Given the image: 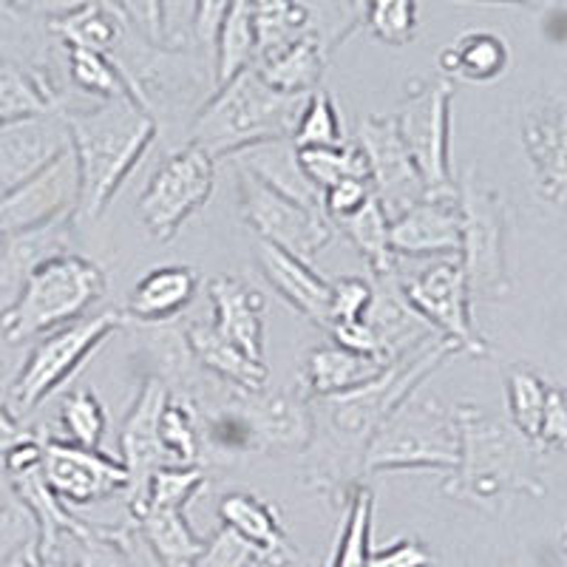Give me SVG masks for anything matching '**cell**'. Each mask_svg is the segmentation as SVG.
I'll list each match as a JSON object with an SVG mask.
<instances>
[{"mask_svg":"<svg viewBox=\"0 0 567 567\" xmlns=\"http://www.w3.org/2000/svg\"><path fill=\"white\" fill-rule=\"evenodd\" d=\"M290 140L296 148H329V145L347 142L341 111L327 89H316L312 94H307Z\"/></svg>","mask_w":567,"mask_h":567,"instance_id":"obj_45","label":"cell"},{"mask_svg":"<svg viewBox=\"0 0 567 567\" xmlns=\"http://www.w3.org/2000/svg\"><path fill=\"white\" fill-rule=\"evenodd\" d=\"M511 65V45L503 34L474 29L460 34L440 52V71L445 80H463V83H494L505 78Z\"/></svg>","mask_w":567,"mask_h":567,"instance_id":"obj_31","label":"cell"},{"mask_svg":"<svg viewBox=\"0 0 567 567\" xmlns=\"http://www.w3.org/2000/svg\"><path fill=\"white\" fill-rule=\"evenodd\" d=\"M69 148L63 114H45L0 128V194L38 174L45 162Z\"/></svg>","mask_w":567,"mask_h":567,"instance_id":"obj_21","label":"cell"},{"mask_svg":"<svg viewBox=\"0 0 567 567\" xmlns=\"http://www.w3.org/2000/svg\"><path fill=\"white\" fill-rule=\"evenodd\" d=\"M471 3H491V7H525L534 12H548L561 7V0H471Z\"/></svg>","mask_w":567,"mask_h":567,"instance_id":"obj_60","label":"cell"},{"mask_svg":"<svg viewBox=\"0 0 567 567\" xmlns=\"http://www.w3.org/2000/svg\"><path fill=\"white\" fill-rule=\"evenodd\" d=\"M185 338L199 369L216 374L225 386L258 392L270 381L267 363L247 358L239 347H233L227 338H221L210 321H190L185 327Z\"/></svg>","mask_w":567,"mask_h":567,"instance_id":"obj_29","label":"cell"},{"mask_svg":"<svg viewBox=\"0 0 567 567\" xmlns=\"http://www.w3.org/2000/svg\"><path fill=\"white\" fill-rule=\"evenodd\" d=\"M230 3L233 0H196L194 34H190V43H194L199 52L210 54V58H213V45H216V34H219L221 20H225Z\"/></svg>","mask_w":567,"mask_h":567,"instance_id":"obj_57","label":"cell"},{"mask_svg":"<svg viewBox=\"0 0 567 567\" xmlns=\"http://www.w3.org/2000/svg\"><path fill=\"white\" fill-rule=\"evenodd\" d=\"M363 321L372 329L378 349H381L386 361H398V358L409 354L412 349H417L423 341L434 338L432 329L425 327L417 312L406 303L394 276L374 278L372 303H369Z\"/></svg>","mask_w":567,"mask_h":567,"instance_id":"obj_24","label":"cell"},{"mask_svg":"<svg viewBox=\"0 0 567 567\" xmlns=\"http://www.w3.org/2000/svg\"><path fill=\"white\" fill-rule=\"evenodd\" d=\"M159 437L171 465H199L202 420L194 398L171 394L165 409H162Z\"/></svg>","mask_w":567,"mask_h":567,"instance_id":"obj_41","label":"cell"},{"mask_svg":"<svg viewBox=\"0 0 567 567\" xmlns=\"http://www.w3.org/2000/svg\"><path fill=\"white\" fill-rule=\"evenodd\" d=\"M363 23L381 43L403 49L417 34V0H369Z\"/></svg>","mask_w":567,"mask_h":567,"instance_id":"obj_50","label":"cell"},{"mask_svg":"<svg viewBox=\"0 0 567 567\" xmlns=\"http://www.w3.org/2000/svg\"><path fill=\"white\" fill-rule=\"evenodd\" d=\"M111 3L131 20V27L142 38H148L151 43H162L159 0H111Z\"/></svg>","mask_w":567,"mask_h":567,"instance_id":"obj_58","label":"cell"},{"mask_svg":"<svg viewBox=\"0 0 567 567\" xmlns=\"http://www.w3.org/2000/svg\"><path fill=\"white\" fill-rule=\"evenodd\" d=\"M54 45H58V40L45 27V18L18 7L12 0H0V63H14L34 71H54Z\"/></svg>","mask_w":567,"mask_h":567,"instance_id":"obj_35","label":"cell"},{"mask_svg":"<svg viewBox=\"0 0 567 567\" xmlns=\"http://www.w3.org/2000/svg\"><path fill=\"white\" fill-rule=\"evenodd\" d=\"M205 488L207 474L202 465H162L151 474L148 485H145V496H142V503L136 508L154 505V508L187 511V505L194 503Z\"/></svg>","mask_w":567,"mask_h":567,"instance_id":"obj_47","label":"cell"},{"mask_svg":"<svg viewBox=\"0 0 567 567\" xmlns=\"http://www.w3.org/2000/svg\"><path fill=\"white\" fill-rule=\"evenodd\" d=\"M207 296L213 303V329L247 358L265 363L267 301L256 284L241 276H216L207 284Z\"/></svg>","mask_w":567,"mask_h":567,"instance_id":"obj_20","label":"cell"},{"mask_svg":"<svg viewBox=\"0 0 567 567\" xmlns=\"http://www.w3.org/2000/svg\"><path fill=\"white\" fill-rule=\"evenodd\" d=\"M460 349L443 338H429L409 354L389 363L372 383L352 392L332 394V398L312 400L316 434L312 445L323 454V463L316 471V483L332 494L343 496L361 483L363 452L378 425L412 398L423 381H429L445 361H452Z\"/></svg>","mask_w":567,"mask_h":567,"instance_id":"obj_1","label":"cell"},{"mask_svg":"<svg viewBox=\"0 0 567 567\" xmlns=\"http://www.w3.org/2000/svg\"><path fill=\"white\" fill-rule=\"evenodd\" d=\"M554 383H548L536 369L516 363L505 372V400H508V423L516 434H523L534 445L539 434L542 414L548 406V394Z\"/></svg>","mask_w":567,"mask_h":567,"instance_id":"obj_40","label":"cell"},{"mask_svg":"<svg viewBox=\"0 0 567 567\" xmlns=\"http://www.w3.org/2000/svg\"><path fill=\"white\" fill-rule=\"evenodd\" d=\"M202 287V278L194 267L187 265H165L154 267L140 278L131 290L125 303V321L151 327V323H168L194 301Z\"/></svg>","mask_w":567,"mask_h":567,"instance_id":"obj_25","label":"cell"},{"mask_svg":"<svg viewBox=\"0 0 567 567\" xmlns=\"http://www.w3.org/2000/svg\"><path fill=\"white\" fill-rule=\"evenodd\" d=\"M460 210V252L457 261L468 281L471 298L485 303L511 296L508 267V221L511 213L505 196L485 185L474 168L457 176Z\"/></svg>","mask_w":567,"mask_h":567,"instance_id":"obj_7","label":"cell"},{"mask_svg":"<svg viewBox=\"0 0 567 567\" xmlns=\"http://www.w3.org/2000/svg\"><path fill=\"white\" fill-rule=\"evenodd\" d=\"M236 185H239L241 216L256 230L258 241L312 265L318 252L336 236V227L321 210H312V207H303L276 194L272 187L258 182L247 171L236 168Z\"/></svg>","mask_w":567,"mask_h":567,"instance_id":"obj_12","label":"cell"},{"mask_svg":"<svg viewBox=\"0 0 567 567\" xmlns=\"http://www.w3.org/2000/svg\"><path fill=\"white\" fill-rule=\"evenodd\" d=\"M131 528H103L89 523L80 534H63L71 567H134L128 550Z\"/></svg>","mask_w":567,"mask_h":567,"instance_id":"obj_43","label":"cell"},{"mask_svg":"<svg viewBox=\"0 0 567 567\" xmlns=\"http://www.w3.org/2000/svg\"><path fill=\"white\" fill-rule=\"evenodd\" d=\"M250 23L256 40L252 65L307 38V12L298 0H250Z\"/></svg>","mask_w":567,"mask_h":567,"instance_id":"obj_37","label":"cell"},{"mask_svg":"<svg viewBox=\"0 0 567 567\" xmlns=\"http://www.w3.org/2000/svg\"><path fill=\"white\" fill-rule=\"evenodd\" d=\"M389 245L398 258H457L460 210L454 196H423L389 221Z\"/></svg>","mask_w":567,"mask_h":567,"instance_id":"obj_19","label":"cell"},{"mask_svg":"<svg viewBox=\"0 0 567 567\" xmlns=\"http://www.w3.org/2000/svg\"><path fill=\"white\" fill-rule=\"evenodd\" d=\"M372 303V281L363 276H341L329 281V327L363 321Z\"/></svg>","mask_w":567,"mask_h":567,"instance_id":"obj_51","label":"cell"},{"mask_svg":"<svg viewBox=\"0 0 567 567\" xmlns=\"http://www.w3.org/2000/svg\"><path fill=\"white\" fill-rule=\"evenodd\" d=\"M60 425H63V440L83 449H100L105 437V417L103 400L91 386L71 389L60 403Z\"/></svg>","mask_w":567,"mask_h":567,"instance_id":"obj_46","label":"cell"},{"mask_svg":"<svg viewBox=\"0 0 567 567\" xmlns=\"http://www.w3.org/2000/svg\"><path fill=\"white\" fill-rule=\"evenodd\" d=\"M258 267L272 290L290 303L292 310L312 323L327 329L329 323V281L312 265L278 247L258 241Z\"/></svg>","mask_w":567,"mask_h":567,"instance_id":"obj_23","label":"cell"},{"mask_svg":"<svg viewBox=\"0 0 567 567\" xmlns=\"http://www.w3.org/2000/svg\"><path fill=\"white\" fill-rule=\"evenodd\" d=\"M131 523L159 567H194L205 548V539L190 528L185 511L142 505L131 511Z\"/></svg>","mask_w":567,"mask_h":567,"instance_id":"obj_30","label":"cell"},{"mask_svg":"<svg viewBox=\"0 0 567 567\" xmlns=\"http://www.w3.org/2000/svg\"><path fill=\"white\" fill-rule=\"evenodd\" d=\"M3 241H7V233L0 230V250H3Z\"/></svg>","mask_w":567,"mask_h":567,"instance_id":"obj_61","label":"cell"},{"mask_svg":"<svg viewBox=\"0 0 567 567\" xmlns=\"http://www.w3.org/2000/svg\"><path fill=\"white\" fill-rule=\"evenodd\" d=\"M389 363L392 361H381L372 354L352 352V349H343L338 343H329V347H318L307 354L298 386L310 400L332 398V394L352 392V389L372 383Z\"/></svg>","mask_w":567,"mask_h":567,"instance_id":"obj_28","label":"cell"},{"mask_svg":"<svg viewBox=\"0 0 567 567\" xmlns=\"http://www.w3.org/2000/svg\"><path fill=\"white\" fill-rule=\"evenodd\" d=\"M230 162L236 168L256 176L258 182H265L276 194L287 196L303 207H312V210H321V190L303 174L292 140L258 142V145L233 154Z\"/></svg>","mask_w":567,"mask_h":567,"instance_id":"obj_26","label":"cell"},{"mask_svg":"<svg viewBox=\"0 0 567 567\" xmlns=\"http://www.w3.org/2000/svg\"><path fill=\"white\" fill-rule=\"evenodd\" d=\"M60 114L78 162L80 196L74 221H94L148 154L159 125L131 97L105 100L91 109H63Z\"/></svg>","mask_w":567,"mask_h":567,"instance_id":"obj_2","label":"cell"},{"mask_svg":"<svg viewBox=\"0 0 567 567\" xmlns=\"http://www.w3.org/2000/svg\"><path fill=\"white\" fill-rule=\"evenodd\" d=\"M398 287L406 303L420 316V321L434 336L454 343L460 352L485 358L491 354L488 343L477 332L471 316V290L457 258H432V265L420 267L412 276L394 272Z\"/></svg>","mask_w":567,"mask_h":567,"instance_id":"obj_10","label":"cell"},{"mask_svg":"<svg viewBox=\"0 0 567 567\" xmlns=\"http://www.w3.org/2000/svg\"><path fill=\"white\" fill-rule=\"evenodd\" d=\"M168 398L171 392L165 383L156 381V378H142L134 406H131L128 417L123 423V434H120V465L128 474V485H125L123 494L128 511H134L142 503L151 474L156 468H162V465H171L159 437V417Z\"/></svg>","mask_w":567,"mask_h":567,"instance_id":"obj_18","label":"cell"},{"mask_svg":"<svg viewBox=\"0 0 567 567\" xmlns=\"http://www.w3.org/2000/svg\"><path fill=\"white\" fill-rule=\"evenodd\" d=\"M530 182L542 205L561 210L567 196V105L559 94L536 97L519 120Z\"/></svg>","mask_w":567,"mask_h":567,"instance_id":"obj_16","label":"cell"},{"mask_svg":"<svg viewBox=\"0 0 567 567\" xmlns=\"http://www.w3.org/2000/svg\"><path fill=\"white\" fill-rule=\"evenodd\" d=\"M434 554L414 536L392 542L386 548L369 550L367 567H434Z\"/></svg>","mask_w":567,"mask_h":567,"instance_id":"obj_55","label":"cell"},{"mask_svg":"<svg viewBox=\"0 0 567 567\" xmlns=\"http://www.w3.org/2000/svg\"><path fill=\"white\" fill-rule=\"evenodd\" d=\"M45 27L63 49H89L111 58L131 32V20L111 0H89L80 7L45 18Z\"/></svg>","mask_w":567,"mask_h":567,"instance_id":"obj_27","label":"cell"},{"mask_svg":"<svg viewBox=\"0 0 567 567\" xmlns=\"http://www.w3.org/2000/svg\"><path fill=\"white\" fill-rule=\"evenodd\" d=\"M45 485L52 488L69 511L85 508L123 496L128 474L120 460L109 457L100 449H83L63 437H43V460H40Z\"/></svg>","mask_w":567,"mask_h":567,"instance_id":"obj_13","label":"cell"},{"mask_svg":"<svg viewBox=\"0 0 567 567\" xmlns=\"http://www.w3.org/2000/svg\"><path fill=\"white\" fill-rule=\"evenodd\" d=\"M105 272L80 252H58L23 278L18 296L0 310V332L9 343L49 336L85 318L105 296Z\"/></svg>","mask_w":567,"mask_h":567,"instance_id":"obj_5","label":"cell"},{"mask_svg":"<svg viewBox=\"0 0 567 567\" xmlns=\"http://www.w3.org/2000/svg\"><path fill=\"white\" fill-rule=\"evenodd\" d=\"M352 142L367 159L369 185H372L374 199L383 207L389 221L398 219L400 213L423 199L425 185L414 168L406 145L400 140L394 116L372 114L361 120Z\"/></svg>","mask_w":567,"mask_h":567,"instance_id":"obj_15","label":"cell"},{"mask_svg":"<svg viewBox=\"0 0 567 567\" xmlns=\"http://www.w3.org/2000/svg\"><path fill=\"white\" fill-rule=\"evenodd\" d=\"M374 494L369 485L358 483L343 496V519L338 528L336 548L329 556V567H367L369 536H372Z\"/></svg>","mask_w":567,"mask_h":567,"instance_id":"obj_38","label":"cell"},{"mask_svg":"<svg viewBox=\"0 0 567 567\" xmlns=\"http://www.w3.org/2000/svg\"><path fill=\"white\" fill-rule=\"evenodd\" d=\"M460 460V425L454 406L437 398L403 400L369 440L363 474L381 471H454Z\"/></svg>","mask_w":567,"mask_h":567,"instance_id":"obj_6","label":"cell"},{"mask_svg":"<svg viewBox=\"0 0 567 567\" xmlns=\"http://www.w3.org/2000/svg\"><path fill=\"white\" fill-rule=\"evenodd\" d=\"M80 179L71 145L49 159L38 174L0 194V230L7 236L29 233L60 219H74L78 213Z\"/></svg>","mask_w":567,"mask_h":567,"instance_id":"obj_14","label":"cell"},{"mask_svg":"<svg viewBox=\"0 0 567 567\" xmlns=\"http://www.w3.org/2000/svg\"><path fill=\"white\" fill-rule=\"evenodd\" d=\"M202 443H207L216 454L227 460H239L256 452V440H252L250 423L239 406L227 400L225 406L210 412V417L202 420Z\"/></svg>","mask_w":567,"mask_h":567,"instance_id":"obj_49","label":"cell"},{"mask_svg":"<svg viewBox=\"0 0 567 567\" xmlns=\"http://www.w3.org/2000/svg\"><path fill=\"white\" fill-rule=\"evenodd\" d=\"M194 567H261V556L233 530L219 528L210 539H205Z\"/></svg>","mask_w":567,"mask_h":567,"instance_id":"obj_52","label":"cell"},{"mask_svg":"<svg viewBox=\"0 0 567 567\" xmlns=\"http://www.w3.org/2000/svg\"><path fill=\"white\" fill-rule=\"evenodd\" d=\"M307 12V38L332 54L363 23L369 0H298Z\"/></svg>","mask_w":567,"mask_h":567,"instance_id":"obj_42","label":"cell"},{"mask_svg":"<svg viewBox=\"0 0 567 567\" xmlns=\"http://www.w3.org/2000/svg\"><path fill=\"white\" fill-rule=\"evenodd\" d=\"M125 323L128 321H125L123 310H105L43 336V341L29 352L27 363L9 389L14 412L29 414L43 406L45 400L58 389H63L91 354H97L100 347Z\"/></svg>","mask_w":567,"mask_h":567,"instance_id":"obj_8","label":"cell"},{"mask_svg":"<svg viewBox=\"0 0 567 567\" xmlns=\"http://www.w3.org/2000/svg\"><path fill=\"white\" fill-rule=\"evenodd\" d=\"M194 14L196 0H159L162 45H194Z\"/></svg>","mask_w":567,"mask_h":567,"instance_id":"obj_56","label":"cell"},{"mask_svg":"<svg viewBox=\"0 0 567 567\" xmlns=\"http://www.w3.org/2000/svg\"><path fill=\"white\" fill-rule=\"evenodd\" d=\"M327 54L312 38H301L290 43L287 49L276 52L272 58L261 60L252 69L261 74L267 85H272L281 94L292 97H307L316 89H321L323 69H327Z\"/></svg>","mask_w":567,"mask_h":567,"instance_id":"obj_36","label":"cell"},{"mask_svg":"<svg viewBox=\"0 0 567 567\" xmlns=\"http://www.w3.org/2000/svg\"><path fill=\"white\" fill-rule=\"evenodd\" d=\"M567 445V403H565V389L550 386L548 406L542 414L539 434L534 440V449L545 457V454H561Z\"/></svg>","mask_w":567,"mask_h":567,"instance_id":"obj_54","label":"cell"},{"mask_svg":"<svg viewBox=\"0 0 567 567\" xmlns=\"http://www.w3.org/2000/svg\"><path fill=\"white\" fill-rule=\"evenodd\" d=\"M142 354L148 363V372L142 378H156L168 386L171 394L194 398L190 389H194L196 374H199V363L187 347L185 329L174 327L171 321L142 327Z\"/></svg>","mask_w":567,"mask_h":567,"instance_id":"obj_34","label":"cell"},{"mask_svg":"<svg viewBox=\"0 0 567 567\" xmlns=\"http://www.w3.org/2000/svg\"><path fill=\"white\" fill-rule=\"evenodd\" d=\"M460 425V460L445 474V496L496 514L516 494L542 496L545 483L534 445L477 403H454Z\"/></svg>","mask_w":567,"mask_h":567,"instance_id":"obj_3","label":"cell"},{"mask_svg":"<svg viewBox=\"0 0 567 567\" xmlns=\"http://www.w3.org/2000/svg\"><path fill=\"white\" fill-rule=\"evenodd\" d=\"M452 97V80H445L443 74L425 78L412 83L400 109L392 114L400 140L423 179L425 196L457 194V176H454L452 154H449Z\"/></svg>","mask_w":567,"mask_h":567,"instance_id":"obj_9","label":"cell"},{"mask_svg":"<svg viewBox=\"0 0 567 567\" xmlns=\"http://www.w3.org/2000/svg\"><path fill=\"white\" fill-rule=\"evenodd\" d=\"M29 434L32 432H27V429L20 425V420L9 412L7 403L0 400V457H3L7 452H12L18 443H23Z\"/></svg>","mask_w":567,"mask_h":567,"instance_id":"obj_59","label":"cell"},{"mask_svg":"<svg viewBox=\"0 0 567 567\" xmlns=\"http://www.w3.org/2000/svg\"><path fill=\"white\" fill-rule=\"evenodd\" d=\"M230 400L250 423L258 454H303L310 452L316 417L312 400L296 389H233Z\"/></svg>","mask_w":567,"mask_h":567,"instance_id":"obj_17","label":"cell"},{"mask_svg":"<svg viewBox=\"0 0 567 567\" xmlns=\"http://www.w3.org/2000/svg\"><path fill=\"white\" fill-rule=\"evenodd\" d=\"M221 528L245 539L261 556V567H296L298 548L281 525V516L261 496L230 491L219 499Z\"/></svg>","mask_w":567,"mask_h":567,"instance_id":"obj_22","label":"cell"},{"mask_svg":"<svg viewBox=\"0 0 567 567\" xmlns=\"http://www.w3.org/2000/svg\"><path fill=\"white\" fill-rule=\"evenodd\" d=\"M74 219H60L52 225L38 227L29 233L7 236L0 250V301H12L18 296L20 284L40 261L69 250V227Z\"/></svg>","mask_w":567,"mask_h":567,"instance_id":"obj_33","label":"cell"},{"mask_svg":"<svg viewBox=\"0 0 567 567\" xmlns=\"http://www.w3.org/2000/svg\"><path fill=\"white\" fill-rule=\"evenodd\" d=\"M336 227H341L343 236L354 245V250L367 258L372 278L394 276V270H398V256H394L392 245H389V219L374 196L361 210L352 213L349 219L338 221Z\"/></svg>","mask_w":567,"mask_h":567,"instance_id":"obj_39","label":"cell"},{"mask_svg":"<svg viewBox=\"0 0 567 567\" xmlns=\"http://www.w3.org/2000/svg\"><path fill=\"white\" fill-rule=\"evenodd\" d=\"M298 162H301L303 174L318 190H327L336 182L352 179V176H367V159L354 142H341V145H329V148H298Z\"/></svg>","mask_w":567,"mask_h":567,"instance_id":"obj_48","label":"cell"},{"mask_svg":"<svg viewBox=\"0 0 567 567\" xmlns=\"http://www.w3.org/2000/svg\"><path fill=\"white\" fill-rule=\"evenodd\" d=\"M372 185H369L367 176H352V179H341L332 187H327L321 194V210L332 227L338 221L349 219L352 213L361 210L369 199H372Z\"/></svg>","mask_w":567,"mask_h":567,"instance_id":"obj_53","label":"cell"},{"mask_svg":"<svg viewBox=\"0 0 567 567\" xmlns=\"http://www.w3.org/2000/svg\"><path fill=\"white\" fill-rule=\"evenodd\" d=\"M63 52L69 80L78 85L83 94L97 97L100 103H105V100L131 97L128 83L123 80V74H120V69L114 65V60L105 58V54L89 52V49H63Z\"/></svg>","mask_w":567,"mask_h":567,"instance_id":"obj_44","label":"cell"},{"mask_svg":"<svg viewBox=\"0 0 567 567\" xmlns=\"http://www.w3.org/2000/svg\"><path fill=\"white\" fill-rule=\"evenodd\" d=\"M303 100L307 97L276 91L252 65H247L225 85L213 89L190 123V145L213 159H230L258 142L290 140Z\"/></svg>","mask_w":567,"mask_h":567,"instance_id":"obj_4","label":"cell"},{"mask_svg":"<svg viewBox=\"0 0 567 567\" xmlns=\"http://www.w3.org/2000/svg\"><path fill=\"white\" fill-rule=\"evenodd\" d=\"M216 187V159L196 145H182L165 156L142 190L136 210L151 239L171 241L190 216L207 205Z\"/></svg>","mask_w":567,"mask_h":567,"instance_id":"obj_11","label":"cell"},{"mask_svg":"<svg viewBox=\"0 0 567 567\" xmlns=\"http://www.w3.org/2000/svg\"><path fill=\"white\" fill-rule=\"evenodd\" d=\"M63 97L54 71H34L14 63H0V128L32 116L63 111Z\"/></svg>","mask_w":567,"mask_h":567,"instance_id":"obj_32","label":"cell"}]
</instances>
